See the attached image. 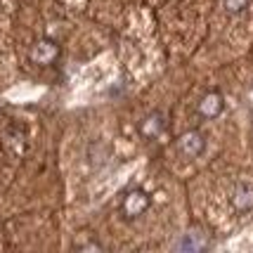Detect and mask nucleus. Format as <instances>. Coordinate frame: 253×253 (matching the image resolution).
I'll list each match as a JSON object with an SVG mask.
<instances>
[{
    "mask_svg": "<svg viewBox=\"0 0 253 253\" xmlns=\"http://www.w3.org/2000/svg\"><path fill=\"white\" fill-rule=\"evenodd\" d=\"M177 149L187 156V159H197V156H201L204 152H206V137H204V132L187 130L185 135H180Z\"/></svg>",
    "mask_w": 253,
    "mask_h": 253,
    "instance_id": "obj_1",
    "label": "nucleus"
},
{
    "mask_svg": "<svg viewBox=\"0 0 253 253\" xmlns=\"http://www.w3.org/2000/svg\"><path fill=\"white\" fill-rule=\"evenodd\" d=\"M149 204H152V199H149L147 192H142V189H132V192H128L126 199H123V215L132 220V218L142 215L144 211L149 209Z\"/></svg>",
    "mask_w": 253,
    "mask_h": 253,
    "instance_id": "obj_2",
    "label": "nucleus"
},
{
    "mask_svg": "<svg viewBox=\"0 0 253 253\" xmlns=\"http://www.w3.org/2000/svg\"><path fill=\"white\" fill-rule=\"evenodd\" d=\"M57 57H59V45L55 41H50V38H43L31 47V59L36 64H52Z\"/></svg>",
    "mask_w": 253,
    "mask_h": 253,
    "instance_id": "obj_3",
    "label": "nucleus"
},
{
    "mask_svg": "<svg viewBox=\"0 0 253 253\" xmlns=\"http://www.w3.org/2000/svg\"><path fill=\"white\" fill-rule=\"evenodd\" d=\"M232 209L237 213H249L253 209V185L251 182H237L232 192Z\"/></svg>",
    "mask_w": 253,
    "mask_h": 253,
    "instance_id": "obj_4",
    "label": "nucleus"
},
{
    "mask_svg": "<svg viewBox=\"0 0 253 253\" xmlns=\"http://www.w3.org/2000/svg\"><path fill=\"white\" fill-rule=\"evenodd\" d=\"M222 109H225V99L220 92H209L199 102V116H204V119H215L222 114Z\"/></svg>",
    "mask_w": 253,
    "mask_h": 253,
    "instance_id": "obj_5",
    "label": "nucleus"
},
{
    "mask_svg": "<svg viewBox=\"0 0 253 253\" xmlns=\"http://www.w3.org/2000/svg\"><path fill=\"white\" fill-rule=\"evenodd\" d=\"M166 128V119H164V114H159V111H154V114H149L147 119L142 121V126H140V132H142L144 137H159L161 132H164Z\"/></svg>",
    "mask_w": 253,
    "mask_h": 253,
    "instance_id": "obj_6",
    "label": "nucleus"
},
{
    "mask_svg": "<svg viewBox=\"0 0 253 253\" xmlns=\"http://www.w3.org/2000/svg\"><path fill=\"white\" fill-rule=\"evenodd\" d=\"M249 2L251 0H222V7H225V12H230V14H242L249 7Z\"/></svg>",
    "mask_w": 253,
    "mask_h": 253,
    "instance_id": "obj_7",
    "label": "nucleus"
}]
</instances>
